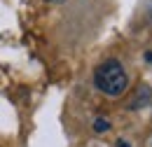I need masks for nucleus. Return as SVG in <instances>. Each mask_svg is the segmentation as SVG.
<instances>
[{
  "label": "nucleus",
  "instance_id": "obj_1",
  "mask_svg": "<svg viewBox=\"0 0 152 147\" xmlns=\"http://www.w3.org/2000/svg\"><path fill=\"white\" fill-rule=\"evenodd\" d=\"M94 84H96V89L103 91L105 96L117 98V96H122V93L126 91V87H129V77H126L124 65H122L119 61L110 58V61H105V63H101V65L96 68Z\"/></svg>",
  "mask_w": 152,
  "mask_h": 147
},
{
  "label": "nucleus",
  "instance_id": "obj_2",
  "mask_svg": "<svg viewBox=\"0 0 152 147\" xmlns=\"http://www.w3.org/2000/svg\"><path fill=\"white\" fill-rule=\"evenodd\" d=\"M150 100H152V91H150V87H140V89H138V93H136V98L131 100V110H140V105L145 108Z\"/></svg>",
  "mask_w": 152,
  "mask_h": 147
},
{
  "label": "nucleus",
  "instance_id": "obj_3",
  "mask_svg": "<svg viewBox=\"0 0 152 147\" xmlns=\"http://www.w3.org/2000/svg\"><path fill=\"white\" fill-rule=\"evenodd\" d=\"M94 131H96V133H108V131H110V122H108L105 117L94 119Z\"/></svg>",
  "mask_w": 152,
  "mask_h": 147
},
{
  "label": "nucleus",
  "instance_id": "obj_4",
  "mask_svg": "<svg viewBox=\"0 0 152 147\" xmlns=\"http://www.w3.org/2000/svg\"><path fill=\"white\" fill-rule=\"evenodd\" d=\"M117 147H131L129 143H124V140H117Z\"/></svg>",
  "mask_w": 152,
  "mask_h": 147
},
{
  "label": "nucleus",
  "instance_id": "obj_5",
  "mask_svg": "<svg viewBox=\"0 0 152 147\" xmlns=\"http://www.w3.org/2000/svg\"><path fill=\"white\" fill-rule=\"evenodd\" d=\"M148 61H150V63H152V52H148Z\"/></svg>",
  "mask_w": 152,
  "mask_h": 147
},
{
  "label": "nucleus",
  "instance_id": "obj_6",
  "mask_svg": "<svg viewBox=\"0 0 152 147\" xmlns=\"http://www.w3.org/2000/svg\"><path fill=\"white\" fill-rule=\"evenodd\" d=\"M47 2H63V0H47Z\"/></svg>",
  "mask_w": 152,
  "mask_h": 147
},
{
  "label": "nucleus",
  "instance_id": "obj_7",
  "mask_svg": "<svg viewBox=\"0 0 152 147\" xmlns=\"http://www.w3.org/2000/svg\"><path fill=\"white\" fill-rule=\"evenodd\" d=\"M150 147H152V143H150Z\"/></svg>",
  "mask_w": 152,
  "mask_h": 147
}]
</instances>
